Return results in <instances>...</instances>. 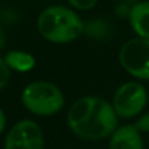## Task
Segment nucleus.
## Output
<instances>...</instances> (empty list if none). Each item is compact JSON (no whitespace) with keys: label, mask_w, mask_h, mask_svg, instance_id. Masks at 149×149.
<instances>
[{"label":"nucleus","mask_w":149,"mask_h":149,"mask_svg":"<svg viewBox=\"0 0 149 149\" xmlns=\"http://www.w3.org/2000/svg\"><path fill=\"white\" fill-rule=\"evenodd\" d=\"M117 114L113 104L98 97H84L69 108L67 124L70 130L85 140L111 137L117 130Z\"/></svg>","instance_id":"1"},{"label":"nucleus","mask_w":149,"mask_h":149,"mask_svg":"<svg viewBox=\"0 0 149 149\" xmlns=\"http://www.w3.org/2000/svg\"><path fill=\"white\" fill-rule=\"evenodd\" d=\"M42 38L54 44H66L81 37L85 26L76 12L64 6H51L42 10L37 21Z\"/></svg>","instance_id":"2"},{"label":"nucleus","mask_w":149,"mask_h":149,"mask_svg":"<svg viewBox=\"0 0 149 149\" xmlns=\"http://www.w3.org/2000/svg\"><path fill=\"white\" fill-rule=\"evenodd\" d=\"M22 104L35 116L50 117L64 107V95L57 85L47 81H35L22 91Z\"/></svg>","instance_id":"3"},{"label":"nucleus","mask_w":149,"mask_h":149,"mask_svg":"<svg viewBox=\"0 0 149 149\" xmlns=\"http://www.w3.org/2000/svg\"><path fill=\"white\" fill-rule=\"evenodd\" d=\"M118 60L133 78L149 81V40L137 37L124 42L120 48Z\"/></svg>","instance_id":"4"},{"label":"nucleus","mask_w":149,"mask_h":149,"mask_svg":"<svg viewBox=\"0 0 149 149\" xmlns=\"http://www.w3.org/2000/svg\"><path fill=\"white\" fill-rule=\"evenodd\" d=\"M148 104V92L139 82L123 84L114 94L113 107L118 117L133 118L139 116Z\"/></svg>","instance_id":"5"},{"label":"nucleus","mask_w":149,"mask_h":149,"mask_svg":"<svg viewBox=\"0 0 149 149\" xmlns=\"http://www.w3.org/2000/svg\"><path fill=\"white\" fill-rule=\"evenodd\" d=\"M5 149H44L41 127L32 120L18 121L6 134Z\"/></svg>","instance_id":"6"},{"label":"nucleus","mask_w":149,"mask_h":149,"mask_svg":"<svg viewBox=\"0 0 149 149\" xmlns=\"http://www.w3.org/2000/svg\"><path fill=\"white\" fill-rule=\"evenodd\" d=\"M108 149H143L142 134L134 127V124L117 127V130L110 137Z\"/></svg>","instance_id":"7"},{"label":"nucleus","mask_w":149,"mask_h":149,"mask_svg":"<svg viewBox=\"0 0 149 149\" xmlns=\"http://www.w3.org/2000/svg\"><path fill=\"white\" fill-rule=\"evenodd\" d=\"M129 21L139 38L149 40V2H139L129 10Z\"/></svg>","instance_id":"8"},{"label":"nucleus","mask_w":149,"mask_h":149,"mask_svg":"<svg viewBox=\"0 0 149 149\" xmlns=\"http://www.w3.org/2000/svg\"><path fill=\"white\" fill-rule=\"evenodd\" d=\"M5 61H6L9 69L21 72V73H26V72L32 70L34 66H35L34 56L26 53V51H19V50L9 51L5 56Z\"/></svg>","instance_id":"9"},{"label":"nucleus","mask_w":149,"mask_h":149,"mask_svg":"<svg viewBox=\"0 0 149 149\" xmlns=\"http://www.w3.org/2000/svg\"><path fill=\"white\" fill-rule=\"evenodd\" d=\"M9 78H10V69L8 67L5 58L0 57V91L8 85Z\"/></svg>","instance_id":"10"},{"label":"nucleus","mask_w":149,"mask_h":149,"mask_svg":"<svg viewBox=\"0 0 149 149\" xmlns=\"http://www.w3.org/2000/svg\"><path fill=\"white\" fill-rule=\"evenodd\" d=\"M67 2L74 8V9H79V10H89L92 9L98 0H67Z\"/></svg>","instance_id":"11"},{"label":"nucleus","mask_w":149,"mask_h":149,"mask_svg":"<svg viewBox=\"0 0 149 149\" xmlns=\"http://www.w3.org/2000/svg\"><path fill=\"white\" fill-rule=\"evenodd\" d=\"M134 127L140 132V133H149V113L140 116L137 118V121L134 123Z\"/></svg>","instance_id":"12"},{"label":"nucleus","mask_w":149,"mask_h":149,"mask_svg":"<svg viewBox=\"0 0 149 149\" xmlns=\"http://www.w3.org/2000/svg\"><path fill=\"white\" fill-rule=\"evenodd\" d=\"M5 127H6V116H5V113H3L2 107H0V134L3 133Z\"/></svg>","instance_id":"13"},{"label":"nucleus","mask_w":149,"mask_h":149,"mask_svg":"<svg viewBox=\"0 0 149 149\" xmlns=\"http://www.w3.org/2000/svg\"><path fill=\"white\" fill-rule=\"evenodd\" d=\"M6 45V35H5V31L0 28V50Z\"/></svg>","instance_id":"14"}]
</instances>
